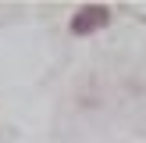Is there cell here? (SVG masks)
Instances as JSON below:
<instances>
[{"mask_svg":"<svg viewBox=\"0 0 146 143\" xmlns=\"http://www.w3.org/2000/svg\"><path fill=\"white\" fill-rule=\"evenodd\" d=\"M107 25H111V7H107V4L78 7V11H75V18L68 21L71 36H93V32H100V29H107Z\"/></svg>","mask_w":146,"mask_h":143,"instance_id":"1","label":"cell"}]
</instances>
